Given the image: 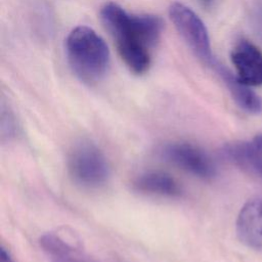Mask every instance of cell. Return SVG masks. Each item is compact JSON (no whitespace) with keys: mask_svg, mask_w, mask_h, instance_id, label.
<instances>
[{"mask_svg":"<svg viewBox=\"0 0 262 262\" xmlns=\"http://www.w3.org/2000/svg\"><path fill=\"white\" fill-rule=\"evenodd\" d=\"M100 17L128 69L136 75L144 74L162 34V19L152 14L129 13L115 2L101 7Z\"/></svg>","mask_w":262,"mask_h":262,"instance_id":"1","label":"cell"},{"mask_svg":"<svg viewBox=\"0 0 262 262\" xmlns=\"http://www.w3.org/2000/svg\"><path fill=\"white\" fill-rule=\"evenodd\" d=\"M66 50L72 70L83 82L96 83L106 74L110 51L103 39L91 28H75L67 38Z\"/></svg>","mask_w":262,"mask_h":262,"instance_id":"2","label":"cell"},{"mask_svg":"<svg viewBox=\"0 0 262 262\" xmlns=\"http://www.w3.org/2000/svg\"><path fill=\"white\" fill-rule=\"evenodd\" d=\"M169 16L193 54L203 63L213 68L218 60L212 54L209 34L203 20L189 7L179 2L171 4Z\"/></svg>","mask_w":262,"mask_h":262,"instance_id":"3","label":"cell"},{"mask_svg":"<svg viewBox=\"0 0 262 262\" xmlns=\"http://www.w3.org/2000/svg\"><path fill=\"white\" fill-rule=\"evenodd\" d=\"M73 179L86 187H98L105 183L110 168L103 154L93 144L82 142L74 146L68 159Z\"/></svg>","mask_w":262,"mask_h":262,"instance_id":"4","label":"cell"},{"mask_svg":"<svg viewBox=\"0 0 262 262\" xmlns=\"http://www.w3.org/2000/svg\"><path fill=\"white\" fill-rule=\"evenodd\" d=\"M161 155L168 162L200 178L210 179L216 174L210 157L192 144L172 142L162 147Z\"/></svg>","mask_w":262,"mask_h":262,"instance_id":"5","label":"cell"},{"mask_svg":"<svg viewBox=\"0 0 262 262\" xmlns=\"http://www.w3.org/2000/svg\"><path fill=\"white\" fill-rule=\"evenodd\" d=\"M236 78L246 86L262 85V52L252 42L239 40L230 53Z\"/></svg>","mask_w":262,"mask_h":262,"instance_id":"6","label":"cell"},{"mask_svg":"<svg viewBox=\"0 0 262 262\" xmlns=\"http://www.w3.org/2000/svg\"><path fill=\"white\" fill-rule=\"evenodd\" d=\"M236 233L245 245L262 251V198L250 200L241 209L236 219Z\"/></svg>","mask_w":262,"mask_h":262,"instance_id":"7","label":"cell"},{"mask_svg":"<svg viewBox=\"0 0 262 262\" xmlns=\"http://www.w3.org/2000/svg\"><path fill=\"white\" fill-rule=\"evenodd\" d=\"M214 70L241 108L250 114H258L261 112L262 102L258 95H256V93L253 92L249 86L241 83L236 76L220 62L214 68Z\"/></svg>","mask_w":262,"mask_h":262,"instance_id":"8","label":"cell"},{"mask_svg":"<svg viewBox=\"0 0 262 262\" xmlns=\"http://www.w3.org/2000/svg\"><path fill=\"white\" fill-rule=\"evenodd\" d=\"M224 154L230 161L262 179V135L250 142L229 144L224 148Z\"/></svg>","mask_w":262,"mask_h":262,"instance_id":"9","label":"cell"},{"mask_svg":"<svg viewBox=\"0 0 262 262\" xmlns=\"http://www.w3.org/2000/svg\"><path fill=\"white\" fill-rule=\"evenodd\" d=\"M135 189L152 194L165 196H179L181 187L169 174L159 171L145 172L134 180Z\"/></svg>","mask_w":262,"mask_h":262,"instance_id":"10","label":"cell"},{"mask_svg":"<svg viewBox=\"0 0 262 262\" xmlns=\"http://www.w3.org/2000/svg\"><path fill=\"white\" fill-rule=\"evenodd\" d=\"M0 262H13L9 253H7L3 248L1 249V253H0Z\"/></svg>","mask_w":262,"mask_h":262,"instance_id":"11","label":"cell"},{"mask_svg":"<svg viewBox=\"0 0 262 262\" xmlns=\"http://www.w3.org/2000/svg\"><path fill=\"white\" fill-rule=\"evenodd\" d=\"M200 3L205 7V8H211L212 5L214 4V0H199Z\"/></svg>","mask_w":262,"mask_h":262,"instance_id":"12","label":"cell"}]
</instances>
